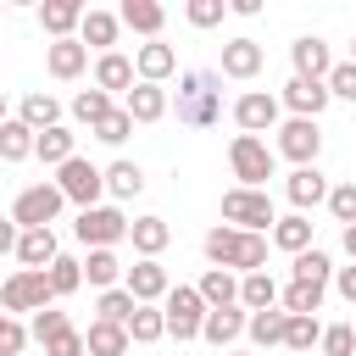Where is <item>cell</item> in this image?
<instances>
[{"label": "cell", "mask_w": 356, "mask_h": 356, "mask_svg": "<svg viewBox=\"0 0 356 356\" xmlns=\"http://www.w3.org/2000/svg\"><path fill=\"white\" fill-rule=\"evenodd\" d=\"M284 323H289V312H245V334H250V345H284Z\"/></svg>", "instance_id": "obj_36"}, {"label": "cell", "mask_w": 356, "mask_h": 356, "mask_svg": "<svg viewBox=\"0 0 356 356\" xmlns=\"http://www.w3.org/2000/svg\"><path fill=\"white\" fill-rule=\"evenodd\" d=\"M261 61H267V50L250 39V33H239V39H228L222 44V61H217V78H234V83H250L256 72H261Z\"/></svg>", "instance_id": "obj_12"}, {"label": "cell", "mask_w": 356, "mask_h": 356, "mask_svg": "<svg viewBox=\"0 0 356 356\" xmlns=\"http://www.w3.org/2000/svg\"><path fill=\"white\" fill-rule=\"evenodd\" d=\"M72 234L89 250H117V239H128V217H122V206H89V211H78Z\"/></svg>", "instance_id": "obj_8"}, {"label": "cell", "mask_w": 356, "mask_h": 356, "mask_svg": "<svg viewBox=\"0 0 356 356\" xmlns=\"http://www.w3.org/2000/svg\"><path fill=\"white\" fill-rule=\"evenodd\" d=\"M278 117H284V106H278V95H267V89H245L239 100H234V128L239 134H273L278 128Z\"/></svg>", "instance_id": "obj_11"}, {"label": "cell", "mask_w": 356, "mask_h": 356, "mask_svg": "<svg viewBox=\"0 0 356 356\" xmlns=\"http://www.w3.org/2000/svg\"><path fill=\"white\" fill-rule=\"evenodd\" d=\"M83 284H95V289H117V284H122V261H117V250H89V256H83Z\"/></svg>", "instance_id": "obj_37"}, {"label": "cell", "mask_w": 356, "mask_h": 356, "mask_svg": "<svg viewBox=\"0 0 356 356\" xmlns=\"http://www.w3.org/2000/svg\"><path fill=\"white\" fill-rule=\"evenodd\" d=\"M17 122H22V128H33V134H44V128H56V122H61V100H56L50 89H28V95H22V106H17Z\"/></svg>", "instance_id": "obj_26"}, {"label": "cell", "mask_w": 356, "mask_h": 356, "mask_svg": "<svg viewBox=\"0 0 356 356\" xmlns=\"http://www.w3.org/2000/svg\"><path fill=\"white\" fill-rule=\"evenodd\" d=\"M328 284H334V289L356 306V261H350V267H334V278H328Z\"/></svg>", "instance_id": "obj_52"}, {"label": "cell", "mask_w": 356, "mask_h": 356, "mask_svg": "<svg viewBox=\"0 0 356 356\" xmlns=\"http://www.w3.org/2000/svg\"><path fill=\"white\" fill-rule=\"evenodd\" d=\"M323 295H328V289L289 278V289H278V312H289V317H317V312H323Z\"/></svg>", "instance_id": "obj_35"}, {"label": "cell", "mask_w": 356, "mask_h": 356, "mask_svg": "<svg viewBox=\"0 0 356 356\" xmlns=\"http://www.w3.org/2000/svg\"><path fill=\"white\" fill-rule=\"evenodd\" d=\"M239 334H245V306H217V312H206V323H200V339L217 345V350H234Z\"/></svg>", "instance_id": "obj_23"}, {"label": "cell", "mask_w": 356, "mask_h": 356, "mask_svg": "<svg viewBox=\"0 0 356 356\" xmlns=\"http://www.w3.org/2000/svg\"><path fill=\"white\" fill-rule=\"evenodd\" d=\"M328 211H334V222H356V178H345V184H328V200H323Z\"/></svg>", "instance_id": "obj_44"}, {"label": "cell", "mask_w": 356, "mask_h": 356, "mask_svg": "<svg viewBox=\"0 0 356 356\" xmlns=\"http://www.w3.org/2000/svg\"><path fill=\"white\" fill-rule=\"evenodd\" d=\"M117 33H122L117 11H100V6H89V11H83V22H78V44H83V50L95 44L100 56H106V50L117 44Z\"/></svg>", "instance_id": "obj_25"}, {"label": "cell", "mask_w": 356, "mask_h": 356, "mask_svg": "<svg viewBox=\"0 0 356 356\" xmlns=\"http://www.w3.org/2000/svg\"><path fill=\"white\" fill-rule=\"evenodd\" d=\"M156 339H167L161 306H134V317H128V345H156Z\"/></svg>", "instance_id": "obj_39"}, {"label": "cell", "mask_w": 356, "mask_h": 356, "mask_svg": "<svg viewBox=\"0 0 356 356\" xmlns=\"http://www.w3.org/2000/svg\"><path fill=\"white\" fill-rule=\"evenodd\" d=\"M44 306H56V295H50V278H44V273L17 267V273L0 284V312H6V317H17V312H44Z\"/></svg>", "instance_id": "obj_9"}, {"label": "cell", "mask_w": 356, "mask_h": 356, "mask_svg": "<svg viewBox=\"0 0 356 356\" xmlns=\"http://www.w3.org/2000/svg\"><path fill=\"white\" fill-rule=\"evenodd\" d=\"M134 306H139V300H134V295H128L122 284H117V289H100V300H95V312H100V323H122V328H128V317H134Z\"/></svg>", "instance_id": "obj_41"}, {"label": "cell", "mask_w": 356, "mask_h": 356, "mask_svg": "<svg viewBox=\"0 0 356 356\" xmlns=\"http://www.w3.org/2000/svg\"><path fill=\"white\" fill-rule=\"evenodd\" d=\"M278 106H284L289 117H312V122H317V117L328 111V83H312V78H295V72H289V83L278 89Z\"/></svg>", "instance_id": "obj_14"}, {"label": "cell", "mask_w": 356, "mask_h": 356, "mask_svg": "<svg viewBox=\"0 0 356 356\" xmlns=\"http://www.w3.org/2000/svg\"><path fill=\"white\" fill-rule=\"evenodd\" d=\"M345 250H350V261H356V222L345 228Z\"/></svg>", "instance_id": "obj_55"}, {"label": "cell", "mask_w": 356, "mask_h": 356, "mask_svg": "<svg viewBox=\"0 0 356 356\" xmlns=\"http://www.w3.org/2000/svg\"><path fill=\"white\" fill-rule=\"evenodd\" d=\"M0 323H6V312H0Z\"/></svg>", "instance_id": "obj_59"}, {"label": "cell", "mask_w": 356, "mask_h": 356, "mask_svg": "<svg viewBox=\"0 0 356 356\" xmlns=\"http://www.w3.org/2000/svg\"><path fill=\"white\" fill-rule=\"evenodd\" d=\"M195 295L206 300V312H217V306H239V278L222 273V267H206L200 284H195Z\"/></svg>", "instance_id": "obj_31"}, {"label": "cell", "mask_w": 356, "mask_h": 356, "mask_svg": "<svg viewBox=\"0 0 356 356\" xmlns=\"http://www.w3.org/2000/svg\"><path fill=\"white\" fill-rule=\"evenodd\" d=\"M317 350L323 356H356V328L350 323H328L323 339H317Z\"/></svg>", "instance_id": "obj_46"}, {"label": "cell", "mask_w": 356, "mask_h": 356, "mask_svg": "<svg viewBox=\"0 0 356 356\" xmlns=\"http://www.w3.org/2000/svg\"><path fill=\"white\" fill-rule=\"evenodd\" d=\"M317 339H323V323H317V317H289V323H284V350H300V356H306Z\"/></svg>", "instance_id": "obj_42"}, {"label": "cell", "mask_w": 356, "mask_h": 356, "mask_svg": "<svg viewBox=\"0 0 356 356\" xmlns=\"http://www.w3.org/2000/svg\"><path fill=\"white\" fill-rule=\"evenodd\" d=\"M83 11H89V6H78V0H44V6H39V28L50 33V44H56V39H78Z\"/></svg>", "instance_id": "obj_21"}, {"label": "cell", "mask_w": 356, "mask_h": 356, "mask_svg": "<svg viewBox=\"0 0 356 356\" xmlns=\"http://www.w3.org/2000/svg\"><path fill=\"white\" fill-rule=\"evenodd\" d=\"M17 234H22V228H17L11 217H0V256H17Z\"/></svg>", "instance_id": "obj_53"}, {"label": "cell", "mask_w": 356, "mask_h": 356, "mask_svg": "<svg viewBox=\"0 0 356 356\" xmlns=\"http://www.w3.org/2000/svg\"><path fill=\"white\" fill-rule=\"evenodd\" d=\"M83 67H89V50H83L78 39H56V44H44V72H50L56 83L83 78Z\"/></svg>", "instance_id": "obj_17"}, {"label": "cell", "mask_w": 356, "mask_h": 356, "mask_svg": "<svg viewBox=\"0 0 356 356\" xmlns=\"http://www.w3.org/2000/svg\"><path fill=\"white\" fill-rule=\"evenodd\" d=\"M0 122H6V89H0Z\"/></svg>", "instance_id": "obj_56"}, {"label": "cell", "mask_w": 356, "mask_h": 356, "mask_svg": "<svg viewBox=\"0 0 356 356\" xmlns=\"http://www.w3.org/2000/svg\"><path fill=\"white\" fill-rule=\"evenodd\" d=\"M178 106V122L189 128H211L222 117V78L195 67V72H178V100H167V111Z\"/></svg>", "instance_id": "obj_2"}, {"label": "cell", "mask_w": 356, "mask_h": 356, "mask_svg": "<svg viewBox=\"0 0 356 356\" xmlns=\"http://www.w3.org/2000/svg\"><path fill=\"white\" fill-rule=\"evenodd\" d=\"M44 278H50V295L61 300V295H78L83 289V261L78 256H56L50 267H44Z\"/></svg>", "instance_id": "obj_38"}, {"label": "cell", "mask_w": 356, "mask_h": 356, "mask_svg": "<svg viewBox=\"0 0 356 356\" xmlns=\"http://www.w3.org/2000/svg\"><path fill=\"white\" fill-rule=\"evenodd\" d=\"M228 17H261V0H228Z\"/></svg>", "instance_id": "obj_54"}, {"label": "cell", "mask_w": 356, "mask_h": 356, "mask_svg": "<svg viewBox=\"0 0 356 356\" xmlns=\"http://www.w3.org/2000/svg\"><path fill=\"white\" fill-rule=\"evenodd\" d=\"M106 111H111V95H100V89H78V95H72V117H78V122L95 128Z\"/></svg>", "instance_id": "obj_45"}, {"label": "cell", "mask_w": 356, "mask_h": 356, "mask_svg": "<svg viewBox=\"0 0 356 356\" xmlns=\"http://www.w3.org/2000/svg\"><path fill=\"white\" fill-rule=\"evenodd\" d=\"M56 189H61V200H72L78 211H89V206H100L106 178H100V167H95V161L72 156V161H61V167H56Z\"/></svg>", "instance_id": "obj_7"}, {"label": "cell", "mask_w": 356, "mask_h": 356, "mask_svg": "<svg viewBox=\"0 0 356 356\" xmlns=\"http://www.w3.org/2000/svg\"><path fill=\"white\" fill-rule=\"evenodd\" d=\"M117 22H122V28H134V33H145V44H150V39H161L167 11H161L156 0H122V6H117Z\"/></svg>", "instance_id": "obj_24"}, {"label": "cell", "mask_w": 356, "mask_h": 356, "mask_svg": "<svg viewBox=\"0 0 356 356\" xmlns=\"http://www.w3.org/2000/svg\"><path fill=\"white\" fill-rule=\"evenodd\" d=\"M273 134H278L273 156H284V161H295V167H317V156H323V128H317L312 117H289V122H278Z\"/></svg>", "instance_id": "obj_6"}, {"label": "cell", "mask_w": 356, "mask_h": 356, "mask_svg": "<svg viewBox=\"0 0 356 356\" xmlns=\"http://www.w3.org/2000/svg\"><path fill=\"white\" fill-rule=\"evenodd\" d=\"M289 61H295V78H312V83H323V78L334 72V50H328V39H317V33H300V39L289 44Z\"/></svg>", "instance_id": "obj_15"}, {"label": "cell", "mask_w": 356, "mask_h": 356, "mask_svg": "<svg viewBox=\"0 0 356 356\" xmlns=\"http://www.w3.org/2000/svg\"><path fill=\"white\" fill-rule=\"evenodd\" d=\"M295 284H317V289H328V278H334V256L323 250V245H312V250H300L295 256Z\"/></svg>", "instance_id": "obj_34"}, {"label": "cell", "mask_w": 356, "mask_h": 356, "mask_svg": "<svg viewBox=\"0 0 356 356\" xmlns=\"http://www.w3.org/2000/svg\"><path fill=\"white\" fill-rule=\"evenodd\" d=\"M83 356H128V328L95 317V323L83 328Z\"/></svg>", "instance_id": "obj_32"}, {"label": "cell", "mask_w": 356, "mask_h": 356, "mask_svg": "<svg viewBox=\"0 0 356 356\" xmlns=\"http://www.w3.org/2000/svg\"><path fill=\"white\" fill-rule=\"evenodd\" d=\"M323 83H328V100H356V61H334Z\"/></svg>", "instance_id": "obj_49"}, {"label": "cell", "mask_w": 356, "mask_h": 356, "mask_svg": "<svg viewBox=\"0 0 356 356\" xmlns=\"http://www.w3.org/2000/svg\"><path fill=\"white\" fill-rule=\"evenodd\" d=\"M284 195H289V206L306 217L312 206H323V200H328V178H323L317 167H295V172L284 178Z\"/></svg>", "instance_id": "obj_19"}, {"label": "cell", "mask_w": 356, "mask_h": 356, "mask_svg": "<svg viewBox=\"0 0 356 356\" xmlns=\"http://www.w3.org/2000/svg\"><path fill=\"white\" fill-rule=\"evenodd\" d=\"M228 167H234L239 189H267V178L278 172V156H273L267 139H256V134H234V139H228Z\"/></svg>", "instance_id": "obj_3"}, {"label": "cell", "mask_w": 356, "mask_h": 356, "mask_svg": "<svg viewBox=\"0 0 356 356\" xmlns=\"http://www.w3.org/2000/svg\"><path fill=\"white\" fill-rule=\"evenodd\" d=\"M139 78H134V56H122V50H106V56H95V89L100 95H128Z\"/></svg>", "instance_id": "obj_18"}, {"label": "cell", "mask_w": 356, "mask_h": 356, "mask_svg": "<svg viewBox=\"0 0 356 356\" xmlns=\"http://www.w3.org/2000/svg\"><path fill=\"white\" fill-rule=\"evenodd\" d=\"M172 72H178V50H172V44L150 39V44L134 50V78H139V83H167Z\"/></svg>", "instance_id": "obj_16"}, {"label": "cell", "mask_w": 356, "mask_h": 356, "mask_svg": "<svg viewBox=\"0 0 356 356\" xmlns=\"http://www.w3.org/2000/svg\"><path fill=\"white\" fill-rule=\"evenodd\" d=\"M222 222L228 228H245V234H267L273 222H278V211H273V195L267 189H228L222 195Z\"/></svg>", "instance_id": "obj_4"}, {"label": "cell", "mask_w": 356, "mask_h": 356, "mask_svg": "<svg viewBox=\"0 0 356 356\" xmlns=\"http://www.w3.org/2000/svg\"><path fill=\"white\" fill-rule=\"evenodd\" d=\"M222 17H228V0H189L184 6V22L189 28H217Z\"/></svg>", "instance_id": "obj_47"}, {"label": "cell", "mask_w": 356, "mask_h": 356, "mask_svg": "<svg viewBox=\"0 0 356 356\" xmlns=\"http://www.w3.org/2000/svg\"><path fill=\"white\" fill-rule=\"evenodd\" d=\"M122 289H128L139 306H161L167 289H172V278H167L161 261H134V267H122Z\"/></svg>", "instance_id": "obj_13"}, {"label": "cell", "mask_w": 356, "mask_h": 356, "mask_svg": "<svg viewBox=\"0 0 356 356\" xmlns=\"http://www.w3.org/2000/svg\"><path fill=\"white\" fill-rule=\"evenodd\" d=\"M239 306H245V312H273V306H278V284H273L267 267L239 278Z\"/></svg>", "instance_id": "obj_33"}, {"label": "cell", "mask_w": 356, "mask_h": 356, "mask_svg": "<svg viewBox=\"0 0 356 356\" xmlns=\"http://www.w3.org/2000/svg\"><path fill=\"white\" fill-rule=\"evenodd\" d=\"M89 134H95V139H100V145H122V139H128V134H134V117H128V111H122V106H111V111H106V117H100V122H95V128H89Z\"/></svg>", "instance_id": "obj_43"}, {"label": "cell", "mask_w": 356, "mask_h": 356, "mask_svg": "<svg viewBox=\"0 0 356 356\" xmlns=\"http://www.w3.org/2000/svg\"><path fill=\"white\" fill-rule=\"evenodd\" d=\"M100 178H106V195H111V200H134V195L145 189V167L128 161V156H117L111 167H100Z\"/></svg>", "instance_id": "obj_29"}, {"label": "cell", "mask_w": 356, "mask_h": 356, "mask_svg": "<svg viewBox=\"0 0 356 356\" xmlns=\"http://www.w3.org/2000/svg\"><path fill=\"white\" fill-rule=\"evenodd\" d=\"M122 111H128L134 122H161V117H167V89H161V83H134V89L122 95Z\"/></svg>", "instance_id": "obj_27"}, {"label": "cell", "mask_w": 356, "mask_h": 356, "mask_svg": "<svg viewBox=\"0 0 356 356\" xmlns=\"http://www.w3.org/2000/svg\"><path fill=\"white\" fill-rule=\"evenodd\" d=\"M222 356H250V350H222Z\"/></svg>", "instance_id": "obj_57"}, {"label": "cell", "mask_w": 356, "mask_h": 356, "mask_svg": "<svg viewBox=\"0 0 356 356\" xmlns=\"http://www.w3.org/2000/svg\"><path fill=\"white\" fill-rule=\"evenodd\" d=\"M128 239H134L139 261H161V250L172 245V228H167V217H134L128 222Z\"/></svg>", "instance_id": "obj_22"}, {"label": "cell", "mask_w": 356, "mask_h": 356, "mask_svg": "<svg viewBox=\"0 0 356 356\" xmlns=\"http://www.w3.org/2000/svg\"><path fill=\"white\" fill-rule=\"evenodd\" d=\"M22 345H28V328L17 317H6L0 323V356H22Z\"/></svg>", "instance_id": "obj_51"}, {"label": "cell", "mask_w": 356, "mask_h": 356, "mask_svg": "<svg viewBox=\"0 0 356 356\" xmlns=\"http://www.w3.org/2000/svg\"><path fill=\"white\" fill-rule=\"evenodd\" d=\"M56 256H61L56 228H22V234H17V261H22L28 273H44Z\"/></svg>", "instance_id": "obj_20"}, {"label": "cell", "mask_w": 356, "mask_h": 356, "mask_svg": "<svg viewBox=\"0 0 356 356\" xmlns=\"http://www.w3.org/2000/svg\"><path fill=\"white\" fill-rule=\"evenodd\" d=\"M61 206H67V200H61L56 184H28V189L11 200V222H17V228H50V222L61 217Z\"/></svg>", "instance_id": "obj_10"}, {"label": "cell", "mask_w": 356, "mask_h": 356, "mask_svg": "<svg viewBox=\"0 0 356 356\" xmlns=\"http://www.w3.org/2000/svg\"><path fill=\"white\" fill-rule=\"evenodd\" d=\"M33 156H39L44 167H61V161H72V156H78V134H72L67 122H56V128L33 134Z\"/></svg>", "instance_id": "obj_28"}, {"label": "cell", "mask_w": 356, "mask_h": 356, "mask_svg": "<svg viewBox=\"0 0 356 356\" xmlns=\"http://www.w3.org/2000/svg\"><path fill=\"white\" fill-rule=\"evenodd\" d=\"M161 323H167V339H178V345L200 339L206 300L195 295V284H172V289H167V300H161Z\"/></svg>", "instance_id": "obj_5"}, {"label": "cell", "mask_w": 356, "mask_h": 356, "mask_svg": "<svg viewBox=\"0 0 356 356\" xmlns=\"http://www.w3.org/2000/svg\"><path fill=\"white\" fill-rule=\"evenodd\" d=\"M44 356H83V328H61L56 339H44Z\"/></svg>", "instance_id": "obj_50"}, {"label": "cell", "mask_w": 356, "mask_h": 356, "mask_svg": "<svg viewBox=\"0 0 356 356\" xmlns=\"http://www.w3.org/2000/svg\"><path fill=\"white\" fill-rule=\"evenodd\" d=\"M350 61H356V39H350Z\"/></svg>", "instance_id": "obj_58"}, {"label": "cell", "mask_w": 356, "mask_h": 356, "mask_svg": "<svg viewBox=\"0 0 356 356\" xmlns=\"http://www.w3.org/2000/svg\"><path fill=\"white\" fill-rule=\"evenodd\" d=\"M200 250H206V261H211V267H222V273H234V278H245V273H261V267H267V234H245V228H228V222L206 228Z\"/></svg>", "instance_id": "obj_1"}, {"label": "cell", "mask_w": 356, "mask_h": 356, "mask_svg": "<svg viewBox=\"0 0 356 356\" xmlns=\"http://www.w3.org/2000/svg\"><path fill=\"white\" fill-rule=\"evenodd\" d=\"M61 328H72V317H67V312H56V306H44V312H33V328H28V339H39V345H44V339H56Z\"/></svg>", "instance_id": "obj_48"}, {"label": "cell", "mask_w": 356, "mask_h": 356, "mask_svg": "<svg viewBox=\"0 0 356 356\" xmlns=\"http://www.w3.org/2000/svg\"><path fill=\"white\" fill-rule=\"evenodd\" d=\"M267 245H278V250H289V256H300V250H312V217H300V211H289V217H278V222L267 228Z\"/></svg>", "instance_id": "obj_30"}, {"label": "cell", "mask_w": 356, "mask_h": 356, "mask_svg": "<svg viewBox=\"0 0 356 356\" xmlns=\"http://www.w3.org/2000/svg\"><path fill=\"white\" fill-rule=\"evenodd\" d=\"M33 156V128H22L17 117L0 122V161H28Z\"/></svg>", "instance_id": "obj_40"}]
</instances>
